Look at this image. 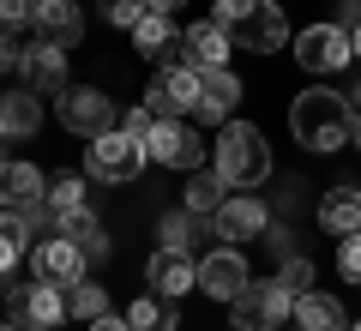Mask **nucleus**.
I'll return each instance as SVG.
<instances>
[{"label": "nucleus", "mask_w": 361, "mask_h": 331, "mask_svg": "<svg viewBox=\"0 0 361 331\" xmlns=\"http://www.w3.org/2000/svg\"><path fill=\"white\" fill-rule=\"evenodd\" d=\"M289 133H295V145H307V151L331 157L343 151V145H355V109H349L343 90H301L295 102H289Z\"/></svg>", "instance_id": "1"}, {"label": "nucleus", "mask_w": 361, "mask_h": 331, "mask_svg": "<svg viewBox=\"0 0 361 331\" xmlns=\"http://www.w3.org/2000/svg\"><path fill=\"white\" fill-rule=\"evenodd\" d=\"M211 169H217L235 193H259L271 181V145H265V133H259L253 121H223L217 163H211Z\"/></svg>", "instance_id": "2"}, {"label": "nucleus", "mask_w": 361, "mask_h": 331, "mask_svg": "<svg viewBox=\"0 0 361 331\" xmlns=\"http://www.w3.org/2000/svg\"><path fill=\"white\" fill-rule=\"evenodd\" d=\"M211 18L235 37V49H253V54H271L289 42V18L277 0H217Z\"/></svg>", "instance_id": "3"}, {"label": "nucleus", "mask_w": 361, "mask_h": 331, "mask_svg": "<svg viewBox=\"0 0 361 331\" xmlns=\"http://www.w3.org/2000/svg\"><path fill=\"white\" fill-rule=\"evenodd\" d=\"M151 163L145 157V145L133 139L127 127L103 133V139H85V175L90 181H109V187H127V181H139V169Z\"/></svg>", "instance_id": "4"}, {"label": "nucleus", "mask_w": 361, "mask_h": 331, "mask_svg": "<svg viewBox=\"0 0 361 331\" xmlns=\"http://www.w3.org/2000/svg\"><path fill=\"white\" fill-rule=\"evenodd\" d=\"M289 313H295V295L277 277H265V283H247L229 301V331H277Z\"/></svg>", "instance_id": "5"}, {"label": "nucleus", "mask_w": 361, "mask_h": 331, "mask_svg": "<svg viewBox=\"0 0 361 331\" xmlns=\"http://www.w3.org/2000/svg\"><path fill=\"white\" fill-rule=\"evenodd\" d=\"M61 127L78 133V139H103V133L121 127V109H115V97L97 90V85H66L61 90Z\"/></svg>", "instance_id": "6"}, {"label": "nucleus", "mask_w": 361, "mask_h": 331, "mask_svg": "<svg viewBox=\"0 0 361 331\" xmlns=\"http://www.w3.org/2000/svg\"><path fill=\"white\" fill-rule=\"evenodd\" d=\"M211 229H217V241L241 247V241H265L271 229V205L259 199V193H229V199L211 211Z\"/></svg>", "instance_id": "7"}, {"label": "nucleus", "mask_w": 361, "mask_h": 331, "mask_svg": "<svg viewBox=\"0 0 361 331\" xmlns=\"http://www.w3.org/2000/svg\"><path fill=\"white\" fill-rule=\"evenodd\" d=\"M193 97H199V73H193L187 61L157 66V78L145 85V109H151L157 121H180V115H193Z\"/></svg>", "instance_id": "8"}, {"label": "nucleus", "mask_w": 361, "mask_h": 331, "mask_svg": "<svg viewBox=\"0 0 361 331\" xmlns=\"http://www.w3.org/2000/svg\"><path fill=\"white\" fill-rule=\"evenodd\" d=\"M145 157L163 169H205V139H199V127H187V121H157L151 133H145Z\"/></svg>", "instance_id": "9"}, {"label": "nucleus", "mask_w": 361, "mask_h": 331, "mask_svg": "<svg viewBox=\"0 0 361 331\" xmlns=\"http://www.w3.org/2000/svg\"><path fill=\"white\" fill-rule=\"evenodd\" d=\"M349 54H355V42L343 25H307L295 37V61L307 73H337V66H349Z\"/></svg>", "instance_id": "10"}, {"label": "nucleus", "mask_w": 361, "mask_h": 331, "mask_svg": "<svg viewBox=\"0 0 361 331\" xmlns=\"http://www.w3.org/2000/svg\"><path fill=\"white\" fill-rule=\"evenodd\" d=\"M253 283V271H247V259H241V247H211L205 259H199V289L211 295V301H223L229 307L235 295Z\"/></svg>", "instance_id": "11"}, {"label": "nucleus", "mask_w": 361, "mask_h": 331, "mask_svg": "<svg viewBox=\"0 0 361 331\" xmlns=\"http://www.w3.org/2000/svg\"><path fill=\"white\" fill-rule=\"evenodd\" d=\"M30 265H37V277L42 283H61V289H73L78 277H85V247L78 241H66V235H42L37 247H30Z\"/></svg>", "instance_id": "12"}, {"label": "nucleus", "mask_w": 361, "mask_h": 331, "mask_svg": "<svg viewBox=\"0 0 361 331\" xmlns=\"http://www.w3.org/2000/svg\"><path fill=\"white\" fill-rule=\"evenodd\" d=\"M6 313L13 325H61L66 319V289L61 283H30V289H6Z\"/></svg>", "instance_id": "13"}, {"label": "nucleus", "mask_w": 361, "mask_h": 331, "mask_svg": "<svg viewBox=\"0 0 361 331\" xmlns=\"http://www.w3.org/2000/svg\"><path fill=\"white\" fill-rule=\"evenodd\" d=\"M235 54V37L217 25V18H199V25L180 30V61L193 66V73H205V66H229Z\"/></svg>", "instance_id": "14"}, {"label": "nucleus", "mask_w": 361, "mask_h": 331, "mask_svg": "<svg viewBox=\"0 0 361 331\" xmlns=\"http://www.w3.org/2000/svg\"><path fill=\"white\" fill-rule=\"evenodd\" d=\"M235 102H241V78L229 66H205L199 73V97H193V115L199 121H235Z\"/></svg>", "instance_id": "15"}, {"label": "nucleus", "mask_w": 361, "mask_h": 331, "mask_svg": "<svg viewBox=\"0 0 361 331\" xmlns=\"http://www.w3.org/2000/svg\"><path fill=\"white\" fill-rule=\"evenodd\" d=\"M145 283H151L157 295H193L199 289V259L193 253H169V247H157L151 253V265H145Z\"/></svg>", "instance_id": "16"}, {"label": "nucleus", "mask_w": 361, "mask_h": 331, "mask_svg": "<svg viewBox=\"0 0 361 331\" xmlns=\"http://www.w3.org/2000/svg\"><path fill=\"white\" fill-rule=\"evenodd\" d=\"M49 199V181L37 163H0V211H30Z\"/></svg>", "instance_id": "17"}, {"label": "nucleus", "mask_w": 361, "mask_h": 331, "mask_svg": "<svg viewBox=\"0 0 361 331\" xmlns=\"http://www.w3.org/2000/svg\"><path fill=\"white\" fill-rule=\"evenodd\" d=\"M25 85L37 90V97H61L66 90V49H54V42H37V49H25Z\"/></svg>", "instance_id": "18"}, {"label": "nucleus", "mask_w": 361, "mask_h": 331, "mask_svg": "<svg viewBox=\"0 0 361 331\" xmlns=\"http://www.w3.org/2000/svg\"><path fill=\"white\" fill-rule=\"evenodd\" d=\"M37 37L54 42V49H78V37H85V13H78L73 0H37Z\"/></svg>", "instance_id": "19"}, {"label": "nucleus", "mask_w": 361, "mask_h": 331, "mask_svg": "<svg viewBox=\"0 0 361 331\" xmlns=\"http://www.w3.org/2000/svg\"><path fill=\"white\" fill-rule=\"evenodd\" d=\"M133 49H139L145 61H157V66H175V61H180V30L169 25V18L145 13L139 25H133Z\"/></svg>", "instance_id": "20"}, {"label": "nucleus", "mask_w": 361, "mask_h": 331, "mask_svg": "<svg viewBox=\"0 0 361 331\" xmlns=\"http://www.w3.org/2000/svg\"><path fill=\"white\" fill-rule=\"evenodd\" d=\"M319 229L325 235H361V187H331L319 199Z\"/></svg>", "instance_id": "21"}, {"label": "nucleus", "mask_w": 361, "mask_h": 331, "mask_svg": "<svg viewBox=\"0 0 361 331\" xmlns=\"http://www.w3.org/2000/svg\"><path fill=\"white\" fill-rule=\"evenodd\" d=\"M295 331H349V319H343V307H337V295H319V289H307V295H295Z\"/></svg>", "instance_id": "22"}, {"label": "nucleus", "mask_w": 361, "mask_h": 331, "mask_svg": "<svg viewBox=\"0 0 361 331\" xmlns=\"http://www.w3.org/2000/svg\"><path fill=\"white\" fill-rule=\"evenodd\" d=\"M61 235L85 247V259H109V247H115V241H109V229H103V217L90 211V205H78V211L61 217Z\"/></svg>", "instance_id": "23"}, {"label": "nucleus", "mask_w": 361, "mask_h": 331, "mask_svg": "<svg viewBox=\"0 0 361 331\" xmlns=\"http://www.w3.org/2000/svg\"><path fill=\"white\" fill-rule=\"evenodd\" d=\"M157 241H163L169 253H193V247L205 241V217L187 211V205H180V211H163L157 217Z\"/></svg>", "instance_id": "24"}, {"label": "nucleus", "mask_w": 361, "mask_h": 331, "mask_svg": "<svg viewBox=\"0 0 361 331\" xmlns=\"http://www.w3.org/2000/svg\"><path fill=\"white\" fill-rule=\"evenodd\" d=\"M127 319H133V331H175V325H180V301H175V295L145 289L139 301L127 307Z\"/></svg>", "instance_id": "25"}, {"label": "nucleus", "mask_w": 361, "mask_h": 331, "mask_svg": "<svg viewBox=\"0 0 361 331\" xmlns=\"http://www.w3.org/2000/svg\"><path fill=\"white\" fill-rule=\"evenodd\" d=\"M223 199H229V181H223L217 169H187V187H180V205H187V211L211 217Z\"/></svg>", "instance_id": "26"}, {"label": "nucleus", "mask_w": 361, "mask_h": 331, "mask_svg": "<svg viewBox=\"0 0 361 331\" xmlns=\"http://www.w3.org/2000/svg\"><path fill=\"white\" fill-rule=\"evenodd\" d=\"M25 247H30V223H25V211H0V277L25 259Z\"/></svg>", "instance_id": "27"}, {"label": "nucleus", "mask_w": 361, "mask_h": 331, "mask_svg": "<svg viewBox=\"0 0 361 331\" xmlns=\"http://www.w3.org/2000/svg\"><path fill=\"white\" fill-rule=\"evenodd\" d=\"M66 313L85 319V325H90V319H103L109 313V289H103V283H90V277H78L73 289H66Z\"/></svg>", "instance_id": "28"}, {"label": "nucleus", "mask_w": 361, "mask_h": 331, "mask_svg": "<svg viewBox=\"0 0 361 331\" xmlns=\"http://www.w3.org/2000/svg\"><path fill=\"white\" fill-rule=\"evenodd\" d=\"M0 121H6V133H37V121H42V102H37V90L0 97Z\"/></svg>", "instance_id": "29"}, {"label": "nucleus", "mask_w": 361, "mask_h": 331, "mask_svg": "<svg viewBox=\"0 0 361 331\" xmlns=\"http://www.w3.org/2000/svg\"><path fill=\"white\" fill-rule=\"evenodd\" d=\"M78 205H85V175H54L49 181V211L66 217V211H78Z\"/></svg>", "instance_id": "30"}, {"label": "nucleus", "mask_w": 361, "mask_h": 331, "mask_svg": "<svg viewBox=\"0 0 361 331\" xmlns=\"http://www.w3.org/2000/svg\"><path fill=\"white\" fill-rule=\"evenodd\" d=\"M277 283H283L289 295H307V289H313V259H307V253H289L283 271H277Z\"/></svg>", "instance_id": "31"}, {"label": "nucleus", "mask_w": 361, "mask_h": 331, "mask_svg": "<svg viewBox=\"0 0 361 331\" xmlns=\"http://www.w3.org/2000/svg\"><path fill=\"white\" fill-rule=\"evenodd\" d=\"M103 18H109V25H121V30H133L145 18V0H103Z\"/></svg>", "instance_id": "32"}, {"label": "nucleus", "mask_w": 361, "mask_h": 331, "mask_svg": "<svg viewBox=\"0 0 361 331\" xmlns=\"http://www.w3.org/2000/svg\"><path fill=\"white\" fill-rule=\"evenodd\" d=\"M337 271H343L349 283H361V235H343V241H337Z\"/></svg>", "instance_id": "33"}, {"label": "nucleus", "mask_w": 361, "mask_h": 331, "mask_svg": "<svg viewBox=\"0 0 361 331\" xmlns=\"http://www.w3.org/2000/svg\"><path fill=\"white\" fill-rule=\"evenodd\" d=\"M0 25H6V30L37 25V0H0Z\"/></svg>", "instance_id": "34"}, {"label": "nucleus", "mask_w": 361, "mask_h": 331, "mask_svg": "<svg viewBox=\"0 0 361 331\" xmlns=\"http://www.w3.org/2000/svg\"><path fill=\"white\" fill-rule=\"evenodd\" d=\"M121 127H127V133H133V139H139V145H145V133H151V127H157V115H151V109H145V102H139V109H127V115H121Z\"/></svg>", "instance_id": "35"}, {"label": "nucleus", "mask_w": 361, "mask_h": 331, "mask_svg": "<svg viewBox=\"0 0 361 331\" xmlns=\"http://www.w3.org/2000/svg\"><path fill=\"white\" fill-rule=\"evenodd\" d=\"M25 66V49H13V37H0V73H18Z\"/></svg>", "instance_id": "36"}, {"label": "nucleus", "mask_w": 361, "mask_h": 331, "mask_svg": "<svg viewBox=\"0 0 361 331\" xmlns=\"http://www.w3.org/2000/svg\"><path fill=\"white\" fill-rule=\"evenodd\" d=\"M85 331H133V319L127 313H103V319H90Z\"/></svg>", "instance_id": "37"}, {"label": "nucleus", "mask_w": 361, "mask_h": 331, "mask_svg": "<svg viewBox=\"0 0 361 331\" xmlns=\"http://www.w3.org/2000/svg\"><path fill=\"white\" fill-rule=\"evenodd\" d=\"M337 25H343V30L361 25V0H337Z\"/></svg>", "instance_id": "38"}, {"label": "nucleus", "mask_w": 361, "mask_h": 331, "mask_svg": "<svg viewBox=\"0 0 361 331\" xmlns=\"http://www.w3.org/2000/svg\"><path fill=\"white\" fill-rule=\"evenodd\" d=\"M187 0H145V13H157V18H175Z\"/></svg>", "instance_id": "39"}, {"label": "nucleus", "mask_w": 361, "mask_h": 331, "mask_svg": "<svg viewBox=\"0 0 361 331\" xmlns=\"http://www.w3.org/2000/svg\"><path fill=\"white\" fill-rule=\"evenodd\" d=\"M349 109L361 115V73H355V85H349Z\"/></svg>", "instance_id": "40"}, {"label": "nucleus", "mask_w": 361, "mask_h": 331, "mask_svg": "<svg viewBox=\"0 0 361 331\" xmlns=\"http://www.w3.org/2000/svg\"><path fill=\"white\" fill-rule=\"evenodd\" d=\"M349 42H355V61H361V25H355V30H349Z\"/></svg>", "instance_id": "41"}, {"label": "nucleus", "mask_w": 361, "mask_h": 331, "mask_svg": "<svg viewBox=\"0 0 361 331\" xmlns=\"http://www.w3.org/2000/svg\"><path fill=\"white\" fill-rule=\"evenodd\" d=\"M18 331H54V325H18Z\"/></svg>", "instance_id": "42"}, {"label": "nucleus", "mask_w": 361, "mask_h": 331, "mask_svg": "<svg viewBox=\"0 0 361 331\" xmlns=\"http://www.w3.org/2000/svg\"><path fill=\"white\" fill-rule=\"evenodd\" d=\"M355 151H361V115H355Z\"/></svg>", "instance_id": "43"}, {"label": "nucleus", "mask_w": 361, "mask_h": 331, "mask_svg": "<svg viewBox=\"0 0 361 331\" xmlns=\"http://www.w3.org/2000/svg\"><path fill=\"white\" fill-rule=\"evenodd\" d=\"M0 331H18V325H13V319H6V325H0Z\"/></svg>", "instance_id": "44"}, {"label": "nucleus", "mask_w": 361, "mask_h": 331, "mask_svg": "<svg viewBox=\"0 0 361 331\" xmlns=\"http://www.w3.org/2000/svg\"><path fill=\"white\" fill-rule=\"evenodd\" d=\"M0 139H6V121H0Z\"/></svg>", "instance_id": "45"}, {"label": "nucleus", "mask_w": 361, "mask_h": 331, "mask_svg": "<svg viewBox=\"0 0 361 331\" xmlns=\"http://www.w3.org/2000/svg\"><path fill=\"white\" fill-rule=\"evenodd\" d=\"M349 331H361V319H355V325H349Z\"/></svg>", "instance_id": "46"}]
</instances>
